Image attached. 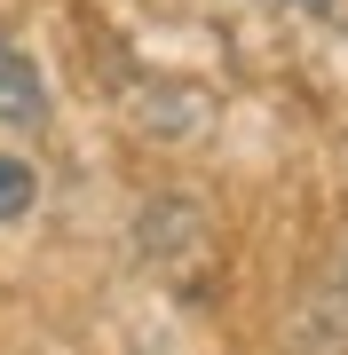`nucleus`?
<instances>
[{
    "label": "nucleus",
    "instance_id": "f257e3e1",
    "mask_svg": "<svg viewBox=\"0 0 348 355\" xmlns=\"http://www.w3.org/2000/svg\"><path fill=\"white\" fill-rule=\"evenodd\" d=\"M198 237H206V214H198V205H182V198L151 205V214L135 221V245H142V261H174V253H190Z\"/></svg>",
    "mask_w": 348,
    "mask_h": 355
},
{
    "label": "nucleus",
    "instance_id": "f03ea898",
    "mask_svg": "<svg viewBox=\"0 0 348 355\" xmlns=\"http://www.w3.org/2000/svg\"><path fill=\"white\" fill-rule=\"evenodd\" d=\"M135 127L182 142V135L206 127V95H198V87H151V95H142V111H135Z\"/></svg>",
    "mask_w": 348,
    "mask_h": 355
},
{
    "label": "nucleus",
    "instance_id": "7ed1b4c3",
    "mask_svg": "<svg viewBox=\"0 0 348 355\" xmlns=\"http://www.w3.org/2000/svg\"><path fill=\"white\" fill-rule=\"evenodd\" d=\"M48 119V87L24 55H0V127H40Z\"/></svg>",
    "mask_w": 348,
    "mask_h": 355
},
{
    "label": "nucleus",
    "instance_id": "20e7f679",
    "mask_svg": "<svg viewBox=\"0 0 348 355\" xmlns=\"http://www.w3.org/2000/svg\"><path fill=\"white\" fill-rule=\"evenodd\" d=\"M32 198H40V174H32L24 158H0V221L32 214Z\"/></svg>",
    "mask_w": 348,
    "mask_h": 355
},
{
    "label": "nucleus",
    "instance_id": "39448f33",
    "mask_svg": "<svg viewBox=\"0 0 348 355\" xmlns=\"http://www.w3.org/2000/svg\"><path fill=\"white\" fill-rule=\"evenodd\" d=\"M301 316H340V331H348V237H340V253H333V268H324V292Z\"/></svg>",
    "mask_w": 348,
    "mask_h": 355
},
{
    "label": "nucleus",
    "instance_id": "423d86ee",
    "mask_svg": "<svg viewBox=\"0 0 348 355\" xmlns=\"http://www.w3.org/2000/svg\"><path fill=\"white\" fill-rule=\"evenodd\" d=\"M293 8H324V0H293Z\"/></svg>",
    "mask_w": 348,
    "mask_h": 355
},
{
    "label": "nucleus",
    "instance_id": "0eeeda50",
    "mask_svg": "<svg viewBox=\"0 0 348 355\" xmlns=\"http://www.w3.org/2000/svg\"><path fill=\"white\" fill-rule=\"evenodd\" d=\"M0 55H8V40H0Z\"/></svg>",
    "mask_w": 348,
    "mask_h": 355
}]
</instances>
